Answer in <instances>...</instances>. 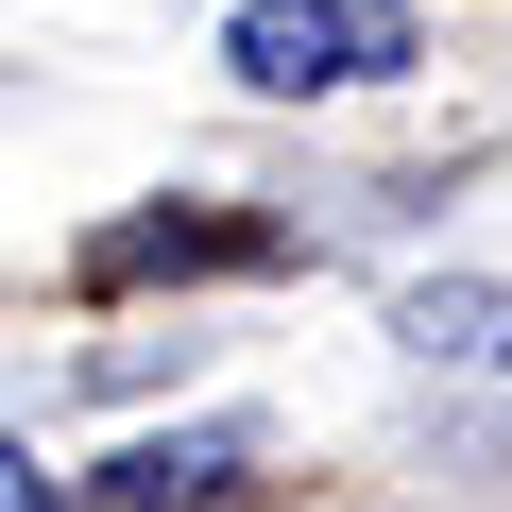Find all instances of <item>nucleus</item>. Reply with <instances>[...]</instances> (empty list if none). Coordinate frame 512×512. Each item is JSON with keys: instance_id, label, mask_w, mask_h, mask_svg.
I'll return each mask as SVG.
<instances>
[{"instance_id": "f03ea898", "label": "nucleus", "mask_w": 512, "mask_h": 512, "mask_svg": "<svg viewBox=\"0 0 512 512\" xmlns=\"http://www.w3.org/2000/svg\"><path fill=\"white\" fill-rule=\"evenodd\" d=\"M393 342H410V359H444V376H512V291H478V274L393 291Z\"/></svg>"}, {"instance_id": "f257e3e1", "label": "nucleus", "mask_w": 512, "mask_h": 512, "mask_svg": "<svg viewBox=\"0 0 512 512\" xmlns=\"http://www.w3.org/2000/svg\"><path fill=\"white\" fill-rule=\"evenodd\" d=\"M222 69L274 86V103H325V86L410 69V18H393V0H239V18H222Z\"/></svg>"}, {"instance_id": "7ed1b4c3", "label": "nucleus", "mask_w": 512, "mask_h": 512, "mask_svg": "<svg viewBox=\"0 0 512 512\" xmlns=\"http://www.w3.org/2000/svg\"><path fill=\"white\" fill-rule=\"evenodd\" d=\"M0 512H52V478H35V461H18V444H0Z\"/></svg>"}]
</instances>
